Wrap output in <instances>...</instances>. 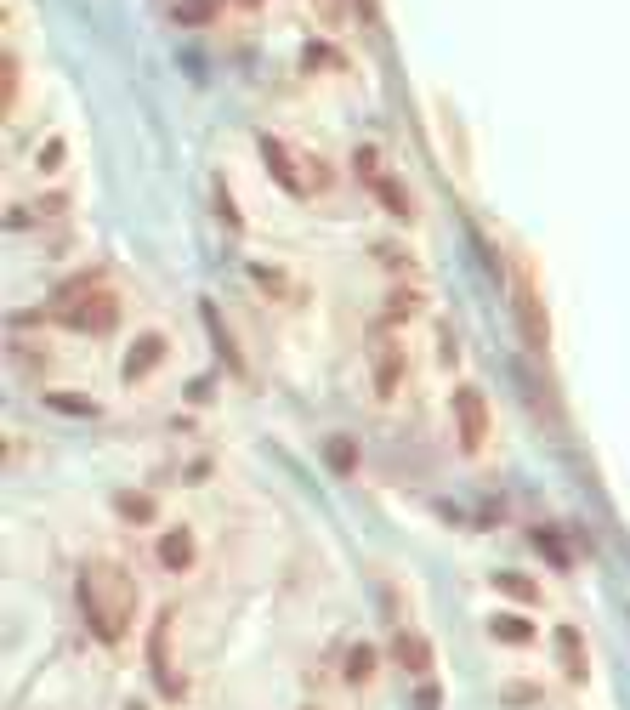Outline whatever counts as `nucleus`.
I'll return each mask as SVG.
<instances>
[{"label": "nucleus", "instance_id": "obj_16", "mask_svg": "<svg viewBox=\"0 0 630 710\" xmlns=\"http://www.w3.org/2000/svg\"><path fill=\"white\" fill-rule=\"evenodd\" d=\"M114 512H120L125 523H154V500L131 489V495H120V500H114Z\"/></svg>", "mask_w": 630, "mask_h": 710}, {"label": "nucleus", "instance_id": "obj_3", "mask_svg": "<svg viewBox=\"0 0 630 710\" xmlns=\"http://www.w3.org/2000/svg\"><path fill=\"white\" fill-rule=\"evenodd\" d=\"M57 324H69V330H80V336H103V330L120 324V296H114L97 273L69 279L63 290H57Z\"/></svg>", "mask_w": 630, "mask_h": 710}, {"label": "nucleus", "instance_id": "obj_22", "mask_svg": "<svg viewBox=\"0 0 630 710\" xmlns=\"http://www.w3.org/2000/svg\"><path fill=\"white\" fill-rule=\"evenodd\" d=\"M330 461H335V466H347V472H352V444H347V438H335V444H330Z\"/></svg>", "mask_w": 630, "mask_h": 710}, {"label": "nucleus", "instance_id": "obj_13", "mask_svg": "<svg viewBox=\"0 0 630 710\" xmlns=\"http://www.w3.org/2000/svg\"><path fill=\"white\" fill-rule=\"evenodd\" d=\"M205 330L216 336V347H222V358H228V370L233 375H245V364H239V347H233V336H228V324H222V313L205 302Z\"/></svg>", "mask_w": 630, "mask_h": 710}, {"label": "nucleus", "instance_id": "obj_10", "mask_svg": "<svg viewBox=\"0 0 630 710\" xmlns=\"http://www.w3.org/2000/svg\"><path fill=\"white\" fill-rule=\"evenodd\" d=\"M392 654H398V665L409 676H426L432 671V648H426V637L420 631H403V637H392Z\"/></svg>", "mask_w": 630, "mask_h": 710}, {"label": "nucleus", "instance_id": "obj_19", "mask_svg": "<svg viewBox=\"0 0 630 710\" xmlns=\"http://www.w3.org/2000/svg\"><path fill=\"white\" fill-rule=\"evenodd\" d=\"M375 256H381V262H386V267H398L403 279H409V273H415V262H409V256H403V250H398V245H375Z\"/></svg>", "mask_w": 630, "mask_h": 710}, {"label": "nucleus", "instance_id": "obj_4", "mask_svg": "<svg viewBox=\"0 0 630 710\" xmlns=\"http://www.w3.org/2000/svg\"><path fill=\"white\" fill-rule=\"evenodd\" d=\"M369 358H375V364H369V370H375V398H381V404H392V398L403 392V375H409V358H403V347H398V341L386 336V319L375 324V330H369Z\"/></svg>", "mask_w": 630, "mask_h": 710}, {"label": "nucleus", "instance_id": "obj_20", "mask_svg": "<svg viewBox=\"0 0 630 710\" xmlns=\"http://www.w3.org/2000/svg\"><path fill=\"white\" fill-rule=\"evenodd\" d=\"M313 12L324 23H347V0H313Z\"/></svg>", "mask_w": 630, "mask_h": 710}, {"label": "nucleus", "instance_id": "obj_11", "mask_svg": "<svg viewBox=\"0 0 630 710\" xmlns=\"http://www.w3.org/2000/svg\"><path fill=\"white\" fill-rule=\"evenodd\" d=\"M489 631L506 642V648H528V642L540 637V631H534V620H523V614H494Z\"/></svg>", "mask_w": 630, "mask_h": 710}, {"label": "nucleus", "instance_id": "obj_2", "mask_svg": "<svg viewBox=\"0 0 630 710\" xmlns=\"http://www.w3.org/2000/svg\"><path fill=\"white\" fill-rule=\"evenodd\" d=\"M256 148H262V160H267V177L279 182L290 199H318V194H330L335 188L330 160H318V154H307V148H290V142L273 137V131H262Z\"/></svg>", "mask_w": 630, "mask_h": 710}, {"label": "nucleus", "instance_id": "obj_5", "mask_svg": "<svg viewBox=\"0 0 630 710\" xmlns=\"http://www.w3.org/2000/svg\"><path fill=\"white\" fill-rule=\"evenodd\" d=\"M455 421H460V449L466 455H483V438H489V404L477 387L455 392Z\"/></svg>", "mask_w": 630, "mask_h": 710}, {"label": "nucleus", "instance_id": "obj_21", "mask_svg": "<svg viewBox=\"0 0 630 710\" xmlns=\"http://www.w3.org/2000/svg\"><path fill=\"white\" fill-rule=\"evenodd\" d=\"M540 699V688L534 682H517V688H506V705H534Z\"/></svg>", "mask_w": 630, "mask_h": 710}, {"label": "nucleus", "instance_id": "obj_7", "mask_svg": "<svg viewBox=\"0 0 630 710\" xmlns=\"http://www.w3.org/2000/svg\"><path fill=\"white\" fill-rule=\"evenodd\" d=\"M358 165L369 171V188H375V199H381L386 211L398 216V222H409V216H415V205H409V194H403V182H398V177H375V154H369V148L358 154Z\"/></svg>", "mask_w": 630, "mask_h": 710}, {"label": "nucleus", "instance_id": "obj_8", "mask_svg": "<svg viewBox=\"0 0 630 710\" xmlns=\"http://www.w3.org/2000/svg\"><path fill=\"white\" fill-rule=\"evenodd\" d=\"M154 563L165 568V574H188L193 568V534L188 529H165L154 540Z\"/></svg>", "mask_w": 630, "mask_h": 710}, {"label": "nucleus", "instance_id": "obj_12", "mask_svg": "<svg viewBox=\"0 0 630 710\" xmlns=\"http://www.w3.org/2000/svg\"><path fill=\"white\" fill-rule=\"evenodd\" d=\"M517 313H523V336L534 341V347H545V313H540V302H534V290H517Z\"/></svg>", "mask_w": 630, "mask_h": 710}, {"label": "nucleus", "instance_id": "obj_14", "mask_svg": "<svg viewBox=\"0 0 630 710\" xmlns=\"http://www.w3.org/2000/svg\"><path fill=\"white\" fill-rule=\"evenodd\" d=\"M494 591H506L511 603H540V586H534V580H523V574H506V568H500V574H494Z\"/></svg>", "mask_w": 630, "mask_h": 710}, {"label": "nucleus", "instance_id": "obj_18", "mask_svg": "<svg viewBox=\"0 0 630 710\" xmlns=\"http://www.w3.org/2000/svg\"><path fill=\"white\" fill-rule=\"evenodd\" d=\"M369 671H375V654L358 642V648L347 654V682H369Z\"/></svg>", "mask_w": 630, "mask_h": 710}, {"label": "nucleus", "instance_id": "obj_1", "mask_svg": "<svg viewBox=\"0 0 630 710\" xmlns=\"http://www.w3.org/2000/svg\"><path fill=\"white\" fill-rule=\"evenodd\" d=\"M74 597H80V614H86V625H91V637H97V642H120L125 631H131V614H137V580H131L120 563L91 557V563L80 568Z\"/></svg>", "mask_w": 630, "mask_h": 710}, {"label": "nucleus", "instance_id": "obj_23", "mask_svg": "<svg viewBox=\"0 0 630 710\" xmlns=\"http://www.w3.org/2000/svg\"><path fill=\"white\" fill-rule=\"evenodd\" d=\"M415 710H438V688H432V682H426V688H420V699H415Z\"/></svg>", "mask_w": 630, "mask_h": 710}, {"label": "nucleus", "instance_id": "obj_9", "mask_svg": "<svg viewBox=\"0 0 630 710\" xmlns=\"http://www.w3.org/2000/svg\"><path fill=\"white\" fill-rule=\"evenodd\" d=\"M148 659H154L159 688L182 693V682H176V671H171V614H159V620H154V642H148Z\"/></svg>", "mask_w": 630, "mask_h": 710}, {"label": "nucleus", "instance_id": "obj_15", "mask_svg": "<svg viewBox=\"0 0 630 710\" xmlns=\"http://www.w3.org/2000/svg\"><path fill=\"white\" fill-rule=\"evenodd\" d=\"M557 637H562V665L574 671V682H585V642H579V631L574 625H562Z\"/></svg>", "mask_w": 630, "mask_h": 710}, {"label": "nucleus", "instance_id": "obj_17", "mask_svg": "<svg viewBox=\"0 0 630 710\" xmlns=\"http://www.w3.org/2000/svg\"><path fill=\"white\" fill-rule=\"evenodd\" d=\"M46 404H52L57 415H97V404H91L86 392H46Z\"/></svg>", "mask_w": 630, "mask_h": 710}, {"label": "nucleus", "instance_id": "obj_6", "mask_svg": "<svg viewBox=\"0 0 630 710\" xmlns=\"http://www.w3.org/2000/svg\"><path fill=\"white\" fill-rule=\"evenodd\" d=\"M159 364H165V336H159V330H142V336L131 341V353H125V381H148Z\"/></svg>", "mask_w": 630, "mask_h": 710}]
</instances>
